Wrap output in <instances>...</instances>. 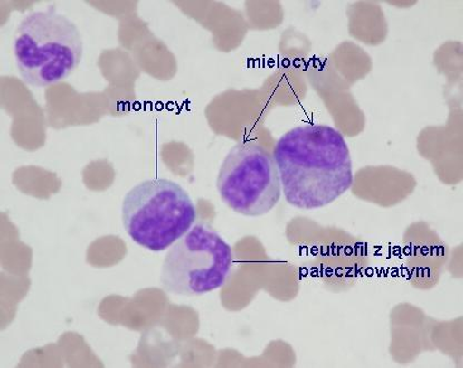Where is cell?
<instances>
[{"mask_svg":"<svg viewBox=\"0 0 463 368\" xmlns=\"http://www.w3.org/2000/svg\"><path fill=\"white\" fill-rule=\"evenodd\" d=\"M273 157L289 205L312 211L332 204L354 185L349 146L339 130L307 124L288 130Z\"/></svg>","mask_w":463,"mask_h":368,"instance_id":"cell-1","label":"cell"},{"mask_svg":"<svg viewBox=\"0 0 463 368\" xmlns=\"http://www.w3.org/2000/svg\"><path fill=\"white\" fill-rule=\"evenodd\" d=\"M83 51L79 27L52 6L26 14L14 33V60L29 86L47 87L69 79Z\"/></svg>","mask_w":463,"mask_h":368,"instance_id":"cell-2","label":"cell"},{"mask_svg":"<svg viewBox=\"0 0 463 368\" xmlns=\"http://www.w3.org/2000/svg\"><path fill=\"white\" fill-rule=\"evenodd\" d=\"M196 219L190 195L170 179H147L124 198V229L135 243L148 250L170 249L194 226Z\"/></svg>","mask_w":463,"mask_h":368,"instance_id":"cell-3","label":"cell"},{"mask_svg":"<svg viewBox=\"0 0 463 368\" xmlns=\"http://www.w3.org/2000/svg\"><path fill=\"white\" fill-rule=\"evenodd\" d=\"M233 250L211 226L197 224L174 244L164 259L162 285L167 293L200 297L221 288L233 265Z\"/></svg>","mask_w":463,"mask_h":368,"instance_id":"cell-4","label":"cell"},{"mask_svg":"<svg viewBox=\"0 0 463 368\" xmlns=\"http://www.w3.org/2000/svg\"><path fill=\"white\" fill-rule=\"evenodd\" d=\"M216 185L221 200L243 216L269 214L282 196L273 154L254 140H242L230 150Z\"/></svg>","mask_w":463,"mask_h":368,"instance_id":"cell-5","label":"cell"}]
</instances>
